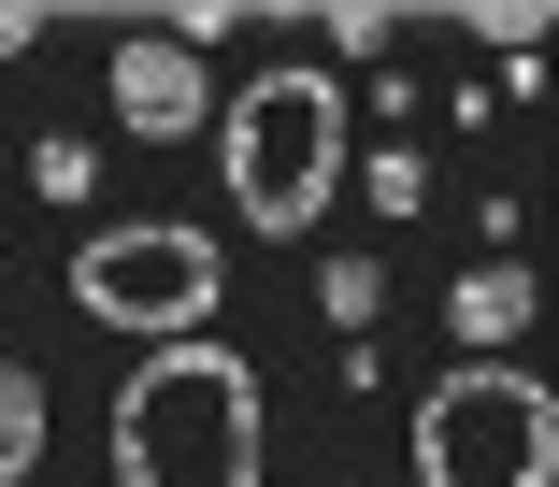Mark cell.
Returning a JSON list of instances; mask_svg holds the SVG:
<instances>
[{"mask_svg":"<svg viewBox=\"0 0 559 487\" xmlns=\"http://www.w3.org/2000/svg\"><path fill=\"white\" fill-rule=\"evenodd\" d=\"M373 301H388V273H373V259H330V273H316V316L345 330V344H359V316H373Z\"/></svg>","mask_w":559,"mask_h":487,"instance_id":"obj_8","label":"cell"},{"mask_svg":"<svg viewBox=\"0 0 559 487\" xmlns=\"http://www.w3.org/2000/svg\"><path fill=\"white\" fill-rule=\"evenodd\" d=\"M29 187H44V201H86V187H100V158H86L72 130H44V144H29Z\"/></svg>","mask_w":559,"mask_h":487,"instance_id":"obj_9","label":"cell"},{"mask_svg":"<svg viewBox=\"0 0 559 487\" xmlns=\"http://www.w3.org/2000/svg\"><path fill=\"white\" fill-rule=\"evenodd\" d=\"M444 330H460V344H516V330H531V273L488 259L474 287H444Z\"/></svg>","mask_w":559,"mask_h":487,"instance_id":"obj_6","label":"cell"},{"mask_svg":"<svg viewBox=\"0 0 559 487\" xmlns=\"http://www.w3.org/2000/svg\"><path fill=\"white\" fill-rule=\"evenodd\" d=\"M29 473H44V373L0 358V487H29Z\"/></svg>","mask_w":559,"mask_h":487,"instance_id":"obj_7","label":"cell"},{"mask_svg":"<svg viewBox=\"0 0 559 487\" xmlns=\"http://www.w3.org/2000/svg\"><path fill=\"white\" fill-rule=\"evenodd\" d=\"M402 444H416V487H559V402L516 358H460Z\"/></svg>","mask_w":559,"mask_h":487,"instance_id":"obj_3","label":"cell"},{"mask_svg":"<svg viewBox=\"0 0 559 487\" xmlns=\"http://www.w3.org/2000/svg\"><path fill=\"white\" fill-rule=\"evenodd\" d=\"M273 473V402L230 344H144L116 388V487H259Z\"/></svg>","mask_w":559,"mask_h":487,"instance_id":"obj_1","label":"cell"},{"mask_svg":"<svg viewBox=\"0 0 559 487\" xmlns=\"http://www.w3.org/2000/svg\"><path fill=\"white\" fill-rule=\"evenodd\" d=\"M201 115H215L201 58H187V44H158V29H130V44H116V130H130V144H187Z\"/></svg>","mask_w":559,"mask_h":487,"instance_id":"obj_5","label":"cell"},{"mask_svg":"<svg viewBox=\"0 0 559 487\" xmlns=\"http://www.w3.org/2000/svg\"><path fill=\"white\" fill-rule=\"evenodd\" d=\"M44 44V15H29V0H0V58H29Z\"/></svg>","mask_w":559,"mask_h":487,"instance_id":"obj_11","label":"cell"},{"mask_svg":"<svg viewBox=\"0 0 559 487\" xmlns=\"http://www.w3.org/2000/svg\"><path fill=\"white\" fill-rule=\"evenodd\" d=\"M72 316L130 330V344H201V316H215V229H187V215L86 229L72 243Z\"/></svg>","mask_w":559,"mask_h":487,"instance_id":"obj_4","label":"cell"},{"mask_svg":"<svg viewBox=\"0 0 559 487\" xmlns=\"http://www.w3.org/2000/svg\"><path fill=\"white\" fill-rule=\"evenodd\" d=\"M215 144H230V201H245V229H259V243H301V229L330 215V187H345V86L301 72V58H273V72L230 86Z\"/></svg>","mask_w":559,"mask_h":487,"instance_id":"obj_2","label":"cell"},{"mask_svg":"<svg viewBox=\"0 0 559 487\" xmlns=\"http://www.w3.org/2000/svg\"><path fill=\"white\" fill-rule=\"evenodd\" d=\"M359 187H373V215H416V201H430V158H416V144H388Z\"/></svg>","mask_w":559,"mask_h":487,"instance_id":"obj_10","label":"cell"}]
</instances>
